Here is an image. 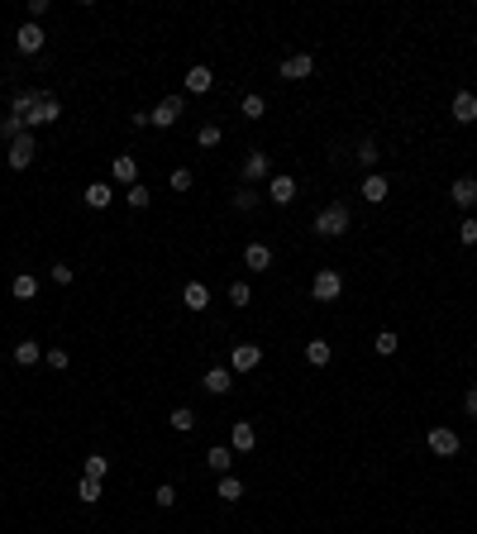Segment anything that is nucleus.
Wrapping results in <instances>:
<instances>
[{"label":"nucleus","instance_id":"obj_11","mask_svg":"<svg viewBox=\"0 0 477 534\" xmlns=\"http://www.w3.org/2000/svg\"><path fill=\"white\" fill-rule=\"evenodd\" d=\"M110 177H115V182H120V187L129 191L134 182H139V162H134L129 153H125V157H115V162H110Z\"/></svg>","mask_w":477,"mask_h":534},{"label":"nucleus","instance_id":"obj_15","mask_svg":"<svg viewBox=\"0 0 477 534\" xmlns=\"http://www.w3.org/2000/svg\"><path fill=\"white\" fill-rule=\"evenodd\" d=\"M229 387H234V372H229V367H210L206 372V392L210 396H229Z\"/></svg>","mask_w":477,"mask_h":534},{"label":"nucleus","instance_id":"obj_21","mask_svg":"<svg viewBox=\"0 0 477 534\" xmlns=\"http://www.w3.org/2000/svg\"><path fill=\"white\" fill-rule=\"evenodd\" d=\"M110 201H115V187H105V182H91V187H86V205H91V210H105Z\"/></svg>","mask_w":477,"mask_h":534},{"label":"nucleus","instance_id":"obj_43","mask_svg":"<svg viewBox=\"0 0 477 534\" xmlns=\"http://www.w3.org/2000/svg\"><path fill=\"white\" fill-rule=\"evenodd\" d=\"M43 15H48V0H29V19H33V24H38Z\"/></svg>","mask_w":477,"mask_h":534},{"label":"nucleus","instance_id":"obj_45","mask_svg":"<svg viewBox=\"0 0 477 534\" xmlns=\"http://www.w3.org/2000/svg\"><path fill=\"white\" fill-rule=\"evenodd\" d=\"M48 367H67V353H63V348H48Z\"/></svg>","mask_w":477,"mask_h":534},{"label":"nucleus","instance_id":"obj_34","mask_svg":"<svg viewBox=\"0 0 477 534\" xmlns=\"http://www.w3.org/2000/svg\"><path fill=\"white\" fill-rule=\"evenodd\" d=\"M263 110H268L263 95H243V120H263Z\"/></svg>","mask_w":477,"mask_h":534},{"label":"nucleus","instance_id":"obj_31","mask_svg":"<svg viewBox=\"0 0 477 534\" xmlns=\"http://www.w3.org/2000/svg\"><path fill=\"white\" fill-rule=\"evenodd\" d=\"M77 496H81L86 506H95V501H100V482H95V477H81V482H77Z\"/></svg>","mask_w":477,"mask_h":534},{"label":"nucleus","instance_id":"obj_18","mask_svg":"<svg viewBox=\"0 0 477 534\" xmlns=\"http://www.w3.org/2000/svg\"><path fill=\"white\" fill-rule=\"evenodd\" d=\"M210 86H215V72H210V67H191L187 72V91L191 95H206Z\"/></svg>","mask_w":477,"mask_h":534},{"label":"nucleus","instance_id":"obj_9","mask_svg":"<svg viewBox=\"0 0 477 534\" xmlns=\"http://www.w3.org/2000/svg\"><path fill=\"white\" fill-rule=\"evenodd\" d=\"M29 162H33V134H19V139L10 143V167H15V172H24Z\"/></svg>","mask_w":477,"mask_h":534},{"label":"nucleus","instance_id":"obj_2","mask_svg":"<svg viewBox=\"0 0 477 534\" xmlns=\"http://www.w3.org/2000/svg\"><path fill=\"white\" fill-rule=\"evenodd\" d=\"M58 115H63V105H58V95L38 91V100H33V110H29V120H24V125H29V129H43V125H53Z\"/></svg>","mask_w":477,"mask_h":534},{"label":"nucleus","instance_id":"obj_6","mask_svg":"<svg viewBox=\"0 0 477 534\" xmlns=\"http://www.w3.org/2000/svg\"><path fill=\"white\" fill-rule=\"evenodd\" d=\"M429 454L454 458V454H458V434H454L449 424H434V429H429Z\"/></svg>","mask_w":477,"mask_h":534},{"label":"nucleus","instance_id":"obj_4","mask_svg":"<svg viewBox=\"0 0 477 534\" xmlns=\"http://www.w3.org/2000/svg\"><path fill=\"white\" fill-rule=\"evenodd\" d=\"M258 362H263V348L258 344H234L229 348V372H234V377L238 372H253Z\"/></svg>","mask_w":477,"mask_h":534},{"label":"nucleus","instance_id":"obj_38","mask_svg":"<svg viewBox=\"0 0 477 534\" xmlns=\"http://www.w3.org/2000/svg\"><path fill=\"white\" fill-rule=\"evenodd\" d=\"M234 205H238V210H253V205H258V191L238 187V191H234Z\"/></svg>","mask_w":477,"mask_h":534},{"label":"nucleus","instance_id":"obj_26","mask_svg":"<svg viewBox=\"0 0 477 534\" xmlns=\"http://www.w3.org/2000/svg\"><path fill=\"white\" fill-rule=\"evenodd\" d=\"M33 100H38V91H15V100H10V115H19V120H29Z\"/></svg>","mask_w":477,"mask_h":534},{"label":"nucleus","instance_id":"obj_8","mask_svg":"<svg viewBox=\"0 0 477 534\" xmlns=\"http://www.w3.org/2000/svg\"><path fill=\"white\" fill-rule=\"evenodd\" d=\"M43 38H48V33H43V24H33V19H29V24H19V33H15V48L33 58V53L43 48Z\"/></svg>","mask_w":477,"mask_h":534},{"label":"nucleus","instance_id":"obj_27","mask_svg":"<svg viewBox=\"0 0 477 534\" xmlns=\"http://www.w3.org/2000/svg\"><path fill=\"white\" fill-rule=\"evenodd\" d=\"M19 134H29V125H24L19 115H5V120H0V139H10V143H15Z\"/></svg>","mask_w":477,"mask_h":534},{"label":"nucleus","instance_id":"obj_39","mask_svg":"<svg viewBox=\"0 0 477 534\" xmlns=\"http://www.w3.org/2000/svg\"><path fill=\"white\" fill-rule=\"evenodd\" d=\"M153 501H158L162 511H167V506H177V487H167V482H162V487L153 491Z\"/></svg>","mask_w":477,"mask_h":534},{"label":"nucleus","instance_id":"obj_33","mask_svg":"<svg viewBox=\"0 0 477 534\" xmlns=\"http://www.w3.org/2000/svg\"><path fill=\"white\" fill-rule=\"evenodd\" d=\"M243 496V482L238 477H220V501H238Z\"/></svg>","mask_w":477,"mask_h":534},{"label":"nucleus","instance_id":"obj_30","mask_svg":"<svg viewBox=\"0 0 477 534\" xmlns=\"http://www.w3.org/2000/svg\"><path fill=\"white\" fill-rule=\"evenodd\" d=\"M397 344H401L397 334H392V330H382L377 339H372V353H382V358H392V353H397Z\"/></svg>","mask_w":477,"mask_h":534},{"label":"nucleus","instance_id":"obj_19","mask_svg":"<svg viewBox=\"0 0 477 534\" xmlns=\"http://www.w3.org/2000/svg\"><path fill=\"white\" fill-rule=\"evenodd\" d=\"M243 263L253 267V272H268L272 267V248L268 244H248V248H243Z\"/></svg>","mask_w":477,"mask_h":534},{"label":"nucleus","instance_id":"obj_42","mask_svg":"<svg viewBox=\"0 0 477 534\" xmlns=\"http://www.w3.org/2000/svg\"><path fill=\"white\" fill-rule=\"evenodd\" d=\"M53 282H58V286H67V282H72V267H67V263H58V267H53Z\"/></svg>","mask_w":477,"mask_h":534},{"label":"nucleus","instance_id":"obj_37","mask_svg":"<svg viewBox=\"0 0 477 534\" xmlns=\"http://www.w3.org/2000/svg\"><path fill=\"white\" fill-rule=\"evenodd\" d=\"M196 143H201V148H215V143H220V125H201Z\"/></svg>","mask_w":477,"mask_h":534},{"label":"nucleus","instance_id":"obj_28","mask_svg":"<svg viewBox=\"0 0 477 534\" xmlns=\"http://www.w3.org/2000/svg\"><path fill=\"white\" fill-rule=\"evenodd\" d=\"M43 358V348L33 344V339H24V344H15V362H24V367H33V362Z\"/></svg>","mask_w":477,"mask_h":534},{"label":"nucleus","instance_id":"obj_40","mask_svg":"<svg viewBox=\"0 0 477 534\" xmlns=\"http://www.w3.org/2000/svg\"><path fill=\"white\" fill-rule=\"evenodd\" d=\"M458 239H463V244H477V220H463L458 224Z\"/></svg>","mask_w":477,"mask_h":534},{"label":"nucleus","instance_id":"obj_35","mask_svg":"<svg viewBox=\"0 0 477 534\" xmlns=\"http://www.w3.org/2000/svg\"><path fill=\"white\" fill-rule=\"evenodd\" d=\"M377 143H372V139H363V143H358V162H363V167H377Z\"/></svg>","mask_w":477,"mask_h":534},{"label":"nucleus","instance_id":"obj_25","mask_svg":"<svg viewBox=\"0 0 477 534\" xmlns=\"http://www.w3.org/2000/svg\"><path fill=\"white\" fill-rule=\"evenodd\" d=\"M305 362H310V367H325V362H330V344H325V339H310V344H305Z\"/></svg>","mask_w":477,"mask_h":534},{"label":"nucleus","instance_id":"obj_36","mask_svg":"<svg viewBox=\"0 0 477 534\" xmlns=\"http://www.w3.org/2000/svg\"><path fill=\"white\" fill-rule=\"evenodd\" d=\"M248 300H253L248 282H234V286H229V305H248Z\"/></svg>","mask_w":477,"mask_h":534},{"label":"nucleus","instance_id":"obj_29","mask_svg":"<svg viewBox=\"0 0 477 534\" xmlns=\"http://www.w3.org/2000/svg\"><path fill=\"white\" fill-rule=\"evenodd\" d=\"M125 201H129V205H134V210H148V201H153V191L143 187V182H134V187H129V191H125Z\"/></svg>","mask_w":477,"mask_h":534},{"label":"nucleus","instance_id":"obj_16","mask_svg":"<svg viewBox=\"0 0 477 534\" xmlns=\"http://www.w3.org/2000/svg\"><path fill=\"white\" fill-rule=\"evenodd\" d=\"M454 120H458V125H473V120H477V95L473 91L454 95Z\"/></svg>","mask_w":477,"mask_h":534},{"label":"nucleus","instance_id":"obj_10","mask_svg":"<svg viewBox=\"0 0 477 534\" xmlns=\"http://www.w3.org/2000/svg\"><path fill=\"white\" fill-rule=\"evenodd\" d=\"M253 444H258L253 424H248V420H234V429H229V449H234V454H248Z\"/></svg>","mask_w":477,"mask_h":534},{"label":"nucleus","instance_id":"obj_32","mask_svg":"<svg viewBox=\"0 0 477 534\" xmlns=\"http://www.w3.org/2000/svg\"><path fill=\"white\" fill-rule=\"evenodd\" d=\"M105 472H110V458L91 454V458H86V472H81V477H95V482H100V477H105Z\"/></svg>","mask_w":477,"mask_h":534},{"label":"nucleus","instance_id":"obj_1","mask_svg":"<svg viewBox=\"0 0 477 534\" xmlns=\"http://www.w3.org/2000/svg\"><path fill=\"white\" fill-rule=\"evenodd\" d=\"M344 229H349V205H339V201H334V205H325V210L315 215V234L339 239Z\"/></svg>","mask_w":477,"mask_h":534},{"label":"nucleus","instance_id":"obj_24","mask_svg":"<svg viewBox=\"0 0 477 534\" xmlns=\"http://www.w3.org/2000/svg\"><path fill=\"white\" fill-rule=\"evenodd\" d=\"M182 300H187V310H206V305H210V291H206L201 282H191L187 291H182Z\"/></svg>","mask_w":477,"mask_h":534},{"label":"nucleus","instance_id":"obj_7","mask_svg":"<svg viewBox=\"0 0 477 534\" xmlns=\"http://www.w3.org/2000/svg\"><path fill=\"white\" fill-rule=\"evenodd\" d=\"M310 72H315V58H310V53H296V58H286V63L277 67V77H286V81H305Z\"/></svg>","mask_w":477,"mask_h":534},{"label":"nucleus","instance_id":"obj_3","mask_svg":"<svg viewBox=\"0 0 477 534\" xmlns=\"http://www.w3.org/2000/svg\"><path fill=\"white\" fill-rule=\"evenodd\" d=\"M339 291H344V277H339L334 267H320L315 282H310V296L315 300H339Z\"/></svg>","mask_w":477,"mask_h":534},{"label":"nucleus","instance_id":"obj_20","mask_svg":"<svg viewBox=\"0 0 477 534\" xmlns=\"http://www.w3.org/2000/svg\"><path fill=\"white\" fill-rule=\"evenodd\" d=\"M268 172H272L268 153H248V162H243V182H263Z\"/></svg>","mask_w":477,"mask_h":534},{"label":"nucleus","instance_id":"obj_5","mask_svg":"<svg viewBox=\"0 0 477 534\" xmlns=\"http://www.w3.org/2000/svg\"><path fill=\"white\" fill-rule=\"evenodd\" d=\"M148 120H153V125H158V129H172L177 120H182V95H162L158 105L148 110Z\"/></svg>","mask_w":477,"mask_h":534},{"label":"nucleus","instance_id":"obj_44","mask_svg":"<svg viewBox=\"0 0 477 534\" xmlns=\"http://www.w3.org/2000/svg\"><path fill=\"white\" fill-rule=\"evenodd\" d=\"M463 410H468V415L477 420V387H468V396H463Z\"/></svg>","mask_w":477,"mask_h":534},{"label":"nucleus","instance_id":"obj_17","mask_svg":"<svg viewBox=\"0 0 477 534\" xmlns=\"http://www.w3.org/2000/svg\"><path fill=\"white\" fill-rule=\"evenodd\" d=\"M387 191H392V182H387L382 172H372V177L363 182V201H367V205H382V201H387Z\"/></svg>","mask_w":477,"mask_h":534},{"label":"nucleus","instance_id":"obj_13","mask_svg":"<svg viewBox=\"0 0 477 534\" xmlns=\"http://www.w3.org/2000/svg\"><path fill=\"white\" fill-rule=\"evenodd\" d=\"M449 196H454V205L473 210V205H477V182H473V177H458V182L449 187Z\"/></svg>","mask_w":477,"mask_h":534},{"label":"nucleus","instance_id":"obj_23","mask_svg":"<svg viewBox=\"0 0 477 534\" xmlns=\"http://www.w3.org/2000/svg\"><path fill=\"white\" fill-rule=\"evenodd\" d=\"M167 424H172L177 434H191V429H196V410H191V406H177L172 415H167Z\"/></svg>","mask_w":477,"mask_h":534},{"label":"nucleus","instance_id":"obj_14","mask_svg":"<svg viewBox=\"0 0 477 534\" xmlns=\"http://www.w3.org/2000/svg\"><path fill=\"white\" fill-rule=\"evenodd\" d=\"M268 196H272L277 205H291V201H296V177H272V182H268Z\"/></svg>","mask_w":477,"mask_h":534},{"label":"nucleus","instance_id":"obj_41","mask_svg":"<svg viewBox=\"0 0 477 534\" xmlns=\"http://www.w3.org/2000/svg\"><path fill=\"white\" fill-rule=\"evenodd\" d=\"M191 187V172H187V167H177V172H172V191H187Z\"/></svg>","mask_w":477,"mask_h":534},{"label":"nucleus","instance_id":"obj_12","mask_svg":"<svg viewBox=\"0 0 477 534\" xmlns=\"http://www.w3.org/2000/svg\"><path fill=\"white\" fill-rule=\"evenodd\" d=\"M234 449H229V444H215V449H210L206 454V463H210V472H220V477H229V468H234Z\"/></svg>","mask_w":477,"mask_h":534},{"label":"nucleus","instance_id":"obj_22","mask_svg":"<svg viewBox=\"0 0 477 534\" xmlns=\"http://www.w3.org/2000/svg\"><path fill=\"white\" fill-rule=\"evenodd\" d=\"M10 291H15L19 300H33L38 296V277H33V272H19L15 282H10Z\"/></svg>","mask_w":477,"mask_h":534}]
</instances>
